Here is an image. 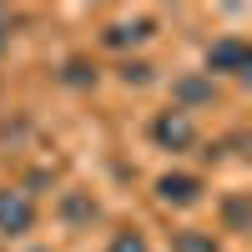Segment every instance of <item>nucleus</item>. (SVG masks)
Masks as SVG:
<instances>
[{"label": "nucleus", "instance_id": "5", "mask_svg": "<svg viewBox=\"0 0 252 252\" xmlns=\"http://www.w3.org/2000/svg\"><path fill=\"white\" fill-rule=\"evenodd\" d=\"M152 20H116V26L101 31V46H111V51H126V46H141V40H152Z\"/></svg>", "mask_w": 252, "mask_h": 252}, {"label": "nucleus", "instance_id": "1", "mask_svg": "<svg viewBox=\"0 0 252 252\" xmlns=\"http://www.w3.org/2000/svg\"><path fill=\"white\" fill-rule=\"evenodd\" d=\"M252 71V46L242 35H217L207 46V76H247Z\"/></svg>", "mask_w": 252, "mask_h": 252}, {"label": "nucleus", "instance_id": "7", "mask_svg": "<svg viewBox=\"0 0 252 252\" xmlns=\"http://www.w3.org/2000/svg\"><path fill=\"white\" fill-rule=\"evenodd\" d=\"M247 222H252L247 192H232V197H222V227H227V232H247Z\"/></svg>", "mask_w": 252, "mask_h": 252}, {"label": "nucleus", "instance_id": "2", "mask_svg": "<svg viewBox=\"0 0 252 252\" xmlns=\"http://www.w3.org/2000/svg\"><path fill=\"white\" fill-rule=\"evenodd\" d=\"M35 227V202L20 187H0V237H26Z\"/></svg>", "mask_w": 252, "mask_h": 252}, {"label": "nucleus", "instance_id": "10", "mask_svg": "<svg viewBox=\"0 0 252 252\" xmlns=\"http://www.w3.org/2000/svg\"><path fill=\"white\" fill-rule=\"evenodd\" d=\"M106 252H152V247H146V237L141 232H131V227H126V232H116L111 237V247Z\"/></svg>", "mask_w": 252, "mask_h": 252}, {"label": "nucleus", "instance_id": "13", "mask_svg": "<svg viewBox=\"0 0 252 252\" xmlns=\"http://www.w3.org/2000/svg\"><path fill=\"white\" fill-rule=\"evenodd\" d=\"M5 46H10V20L0 15V56H5Z\"/></svg>", "mask_w": 252, "mask_h": 252}, {"label": "nucleus", "instance_id": "9", "mask_svg": "<svg viewBox=\"0 0 252 252\" xmlns=\"http://www.w3.org/2000/svg\"><path fill=\"white\" fill-rule=\"evenodd\" d=\"M61 217H66V222H91V217H96V202L81 197V192H66V202H61Z\"/></svg>", "mask_w": 252, "mask_h": 252}, {"label": "nucleus", "instance_id": "6", "mask_svg": "<svg viewBox=\"0 0 252 252\" xmlns=\"http://www.w3.org/2000/svg\"><path fill=\"white\" fill-rule=\"evenodd\" d=\"M172 96H177V111L192 116V106L212 101V96H217V86H212V76H182V81H172Z\"/></svg>", "mask_w": 252, "mask_h": 252}, {"label": "nucleus", "instance_id": "11", "mask_svg": "<svg viewBox=\"0 0 252 252\" xmlns=\"http://www.w3.org/2000/svg\"><path fill=\"white\" fill-rule=\"evenodd\" d=\"M61 81H66V86H91L96 66H86V61H66V76H61Z\"/></svg>", "mask_w": 252, "mask_h": 252}, {"label": "nucleus", "instance_id": "3", "mask_svg": "<svg viewBox=\"0 0 252 252\" xmlns=\"http://www.w3.org/2000/svg\"><path fill=\"white\" fill-rule=\"evenodd\" d=\"M152 141L161 146V152H187V146H197V121L172 106V111H161L152 121Z\"/></svg>", "mask_w": 252, "mask_h": 252}, {"label": "nucleus", "instance_id": "4", "mask_svg": "<svg viewBox=\"0 0 252 252\" xmlns=\"http://www.w3.org/2000/svg\"><path fill=\"white\" fill-rule=\"evenodd\" d=\"M157 197L166 207H192V202H202V177H192V172H166V177H157Z\"/></svg>", "mask_w": 252, "mask_h": 252}, {"label": "nucleus", "instance_id": "12", "mask_svg": "<svg viewBox=\"0 0 252 252\" xmlns=\"http://www.w3.org/2000/svg\"><path fill=\"white\" fill-rule=\"evenodd\" d=\"M121 81H126V86H146V81H152V66H146V61H126Z\"/></svg>", "mask_w": 252, "mask_h": 252}, {"label": "nucleus", "instance_id": "8", "mask_svg": "<svg viewBox=\"0 0 252 252\" xmlns=\"http://www.w3.org/2000/svg\"><path fill=\"white\" fill-rule=\"evenodd\" d=\"M172 252H222L212 232H202V227H182V232L172 237Z\"/></svg>", "mask_w": 252, "mask_h": 252}]
</instances>
